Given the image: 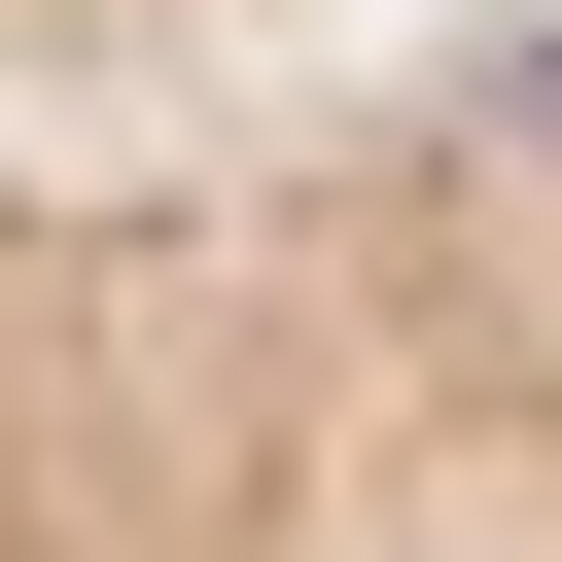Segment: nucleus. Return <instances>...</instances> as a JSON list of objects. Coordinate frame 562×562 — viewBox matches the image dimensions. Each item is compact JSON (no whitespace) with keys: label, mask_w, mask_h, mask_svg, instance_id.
Segmentation results:
<instances>
[{"label":"nucleus","mask_w":562,"mask_h":562,"mask_svg":"<svg viewBox=\"0 0 562 562\" xmlns=\"http://www.w3.org/2000/svg\"><path fill=\"white\" fill-rule=\"evenodd\" d=\"M0 562H562V35L0 140Z\"/></svg>","instance_id":"f257e3e1"}]
</instances>
